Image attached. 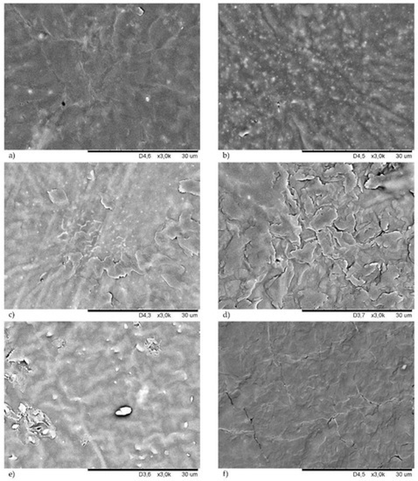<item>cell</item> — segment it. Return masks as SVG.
I'll list each match as a JSON object with an SVG mask.
<instances>
[{
  "mask_svg": "<svg viewBox=\"0 0 418 481\" xmlns=\"http://www.w3.org/2000/svg\"><path fill=\"white\" fill-rule=\"evenodd\" d=\"M355 261L360 266H365L373 263H384L382 248H380L377 244H373L367 249H359Z\"/></svg>",
  "mask_w": 418,
  "mask_h": 481,
  "instance_id": "cell-2",
  "label": "cell"
},
{
  "mask_svg": "<svg viewBox=\"0 0 418 481\" xmlns=\"http://www.w3.org/2000/svg\"><path fill=\"white\" fill-rule=\"evenodd\" d=\"M408 255L410 261L415 264V238L414 237L408 242Z\"/></svg>",
  "mask_w": 418,
  "mask_h": 481,
  "instance_id": "cell-9",
  "label": "cell"
},
{
  "mask_svg": "<svg viewBox=\"0 0 418 481\" xmlns=\"http://www.w3.org/2000/svg\"><path fill=\"white\" fill-rule=\"evenodd\" d=\"M359 249H360V248L357 245V243H356V245L350 246V247L347 248V250H346L344 255H342L341 259H343L348 263V267L355 263V259H356V255H357Z\"/></svg>",
  "mask_w": 418,
  "mask_h": 481,
  "instance_id": "cell-7",
  "label": "cell"
},
{
  "mask_svg": "<svg viewBox=\"0 0 418 481\" xmlns=\"http://www.w3.org/2000/svg\"><path fill=\"white\" fill-rule=\"evenodd\" d=\"M329 230L331 232V236L338 242L339 245L341 248H348L350 246L356 245V240L354 239V236L352 234L348 232H342L338 231L335 229V227H329Z\"/></svg>",
  "mask_w": 418,
  "mask_h": 481,
  "instance_id": "cell-5",
  "label": "cell"
},
{
  "mask_svg": "<svg viewBox=\"0 0 418 481\" xmlns=\"http://www.w3.org/2000/svg\"><path fill=\"white\" fill-rule=\"evenodd\" d=\"M71 261L73 263V265H74V270L77 267V265H79L80 263V258H81V255L80 254H71L70 256H69Z\"/></svg>",
  "mask_w": 418,
  "mask_h": 481,
  "instance_id": "cell-10",
  "label": "cell"
},
{
  "mask_svg": "<svg viewBox=\"0 0 418 481\" xmlns=\"http://www.w3.org/2000/svg\"><path fill=\"white\" fill-rule=\"evenodd\" d=\"M337 217L338 213L335 207L330 206L322 207L312 216L309 228L317 232L325 228L332 226L333 222L337 219Z\"/></svg>",
  "mask_w": 418,
  "mask_h": 481,
  "instance_id": "cell-1",
  "label": "cell"
},
{
  "mask_svg": "<svg viewBox=\"0 0 418 481\" xmlns=\"http://www.w3.org/2000/svg\"><path fill=\"white\" fill-rule=\"evenodd\" d=\"M401 297L396 291H393L390 293H383L377 300L372 301V307L373 310L377 309H393L395 308L396 303L402 300Z\"/></svg>",
  "mask_w": 418,
  "mask_h": 481,
  "instance_id": "cell-3",
  "label": "cell"
},
{
  "mask_svg": "<svg viewBox=\"0 0 418 481\" xmlns=\"http://www.w3.org/2000/svg\"><path fill=\"white\" fill-rule=\"evenodd\" d=\"M401 238H402V233L394 231V232L382 234L381 236L374 238L372 242L373 244L379 246L380 248H389Z\"/></svg>",
  "mask_w": 418,
  "mask_h": 481,
  "instance_id": "cell-6",
  "label": "cell"
},
{
  "mask_svg": "<svg viewBox=\"0 0 418 481\" xmlns=\"http://www.w3.org/2000/svg\"><path fill=\"white\" fill-rule=\"evenodd\" d=\"M415 297H402V300L395 305L394 310H413Z\"/></svg>",
  "mask_w": 418,
  "mask_h": 481,
  "instance_id": "cell-8",
  "label": "cell"
},
{
  "mask_svg": "<svg viewBox=\"0 0 418 481\" xmlns=\"http://www.w3.org/2000/svg\"><path fill=\"white\" fill-rule=\"evenodd\" d=\"M317 236V241L319 245L322 249L323 255L331 257V255L333 254V243H332V236L328 228H325L323 230H319L316 232Z\"/></svg>",
  "mask_w": 418,
  "mask_h": 481,
  "instance_id": "cell-4",
  "label": "cell"
}]
</instances>
